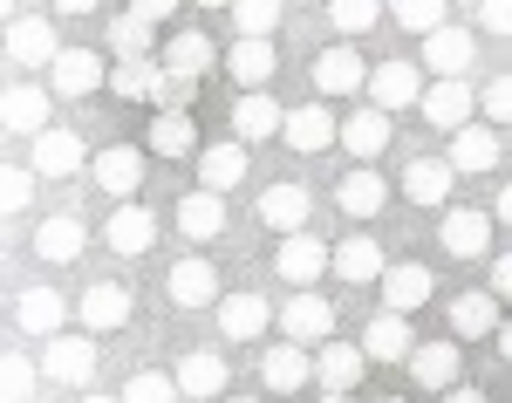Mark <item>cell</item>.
I'll use <instances>...</instances> for the list:
<instances>
[{"label":"cell","instance_id":"1","mask_svg":"<svg viewBox=\"0 0 512 403\" xmlns=\"http://www.w3.org/2000/svg\"><path fill=\"white\" fill-rule=\"evenodd\" d=\"M96 363H103L96 356V335H69L62 328L55 342H41V376L62 383V390H89L96 383Z\"/></svg>","mask_w":512,"mask_h":403},{"label":"cell","instance_id":"2","mask_svg":"<svg viewBox=\"0 0 512 403\" xmlns=\"http://www.w3.org/2000/svg\"><path fill=\"white\" fill-rule=\"evenodd\" d=\"M14 328H21V335H35V342H55V335L69 328V294H62V287H48V281L21 287V294H14Z\"/></svg>","mask_w":512,"mask_h":403},{"label":"cell","instance_id":"3","mask_svg":"<svg viewBox=\"0 0 512 403\" xmlns=\"http://www.w3.org/2000/svg\"><path fill=\"white\" fill-rule=\"evenodd\" d=\"M274 274L294 287V294H308V287H321V274H335V246H321L315 233H294V240H280Z\"/></svg>","mask_w":512,"mask_h":403},{"label":"cell","instance_id":"4","mask_svg":"<svg viewBox=\"0 0 512 403\" xmlns=\"http://www.w3.org/2000/svg\"><path fill=\"white\" fill-rule=\"evenodd\" d=\"M130 315H137V301H130V287L123 281H96L76 294V322L82 335H117V328H130Z\"/></svg>","mask_w":512,"mask_h":403},{"label":"cell","instance_id":"5","mask_svg":"<svg viewBox=\"0 0 512 403\" xmlns=\"http://www.w3.org/2000/svg\"><path fill=\"white\" fill-rule=\"evenodd\" d=\"M410 383L431 390V397L458 390V383H465V342H458V335H444V342H417V356H410Z\"/></svg>","mask_w":512,"mask_h":403},{"label":"cell","instance_id":"6","mask_svg":"<svg viewBox=\"0 0 512 403\" xmlns=\"http://www.w3.org/2000/svg\"><path fill=\"white\" fill-rule=\"evenodd\" d=\"M424 89H431V82H424V62H403V55H390V62H376V69H369V103H376V110H410V103H424Z\"/></svg>","mask_w":512,"mask_h":403},{"label":"cell","instance_id":"7","mask_svg":"<svg viewBox=\"0 0 512 403\" xmlns=\"http://www.w3.org/2000/svg\"><path fill=\"white\" fill-rule=\"evenodd\" d=\"M308 219H315V192H308V185L280 178V185L260 192V226H267V233L294 240V233H308Z\"/></svg>","mask_w":512,"mask_h":403},{"label":"cell","instance_id":"8","mask_svg":"<svg viewBox=\"0 0 512 403\" xmlns=\"http://www.w3.org/2000/svg\"><path fill=\"white\" fill-rule=\"evenodd\" d=\"M472 62H478V35L472 28H437V35H424V76L431 82H458V76H472Z\"/></svg>","mask_w":512,"mask_h":403},{"label":"cell","instance_id":"9","mask_svg":"<svg viewBox=\"0 0 512 403\" xmlns=\"http://www.w3.org/2000/svg\"><path fill=\"white\" fill-rule=\"evenodd\" d=\"M164 294H171L178 308H219V301H226V287H219V267H212L205 253H185V260H171V274H164Z\"/></svg>","mask_w":512,"mask_h":403},{"label":"cell","instance_id":"10","mask_svg":"<svg viewBox=\"0 0 512 403\" xmlns=\"http://www.w3.org/2000/svg\"><path fill=\"white\" fill-rule=\"evenodd\" d=\"M280 335H287V342H301V349L335 342V301H321L315 287H308V294H294V301H280Z\"/></svg>","mask_w":512,"mask_h":403},{"label":"cell","instance_id":"11","mask_svg":"<svg viewBox=\"0 0 512 403\" xmlns=\"http://www.w3.org/2000/svg\"><path fill=\"white\" fill-rule=\"evenodd\" d=\"M260 383L274 390V397H294V390H308L315 383V349H301V342H267L260 349Z\"/></svg>","mask_w":512,"mask_h":403},{"label":"cell","instance_id":"12","mask_svg":"<svg viewBox=\"0 0 512 403\" xmlns=\"http://www.w3.org/2000/svg\"><path fill=\"white\" fill-rule=\"evenodd\" d=\"M144 151L137 144H110V151H96L89 158V178H96V192H110L117 205H130V192H144Z\"/></svg>","mask_w":512,"mask_h":403},{"label":"cell","instance_id":"13","mask_svg":"<svg viewBox=\"0 0 512 403\" xmlns=\"http://www.w3.org/2000/svg\"><path fill=\"white\" fill-rule=\"evenodd\" d=\"M28 164H35V178H76V171H89V144H82V130L55 123L28 144Z\"/></svg>","mask_w":512,"mask_h":403},{"label":"cell","instance_id":"14","mask_svg":"<svg viewBox=\"0 0 512 403\" xmlns=\"http://www.w3.org/2000/svg\"><path fill=\"white\" fill-rule=\"evenodd\" d=\"M55 103H62V96H55L48 82H7V130L35 144L41 130H55Z\"/></svg>","mask_w":512,"mask_h":403},{"label":"cell","instance_id":"15","mask_svg":"<svg viewBox=\"0 0 512 403\" xmlns=\"http://www.w3.org/2000/svg\"><path fill=\"white\" fill-rule=\"evenodd\" d=\"M492 212H478V205H451L444 212V226H437V246L451 253V260H478V253H492Z\"/></svg>","mask_w":512,"mask_h":403},{"label":"cell","instance_id":"16","mask_svg":"<svg viewBox=\"0 0 512 403\" xmlns=\"http://www.w3.org/2000/svg\"><path fill=\"white\" fill-rule=\"evenodd\" d=\"M451 178H458V171H451V158H410L396 192L417 205V212H451Z\"/></svg>","mask_w":512,"mask_h":403},{"label":"cell","instance_id":"17","mask_svg":"<svg viewBox=\"0 0 512 403\" xmlns=\"http://www.w3.org/2000/svg\"><path fill=\"white\" fill-rule=\"evenodd\" d=\"M355 89H369V62L355 55V41H335V48H321L315 55V96H355Z\"/></svg>","mask_w":512,"mask_h":403},{"label":"cell","instance_id":"18","mask_svg":"<svg viewBox=\"0 0 512 403\" xmlns=\"http://www.w3.org/2000/svg\"><path fill=\"white\" fill-rule=\"evenodd\" d=\"M7 55H14V69H55V55H62V41H55V28L41 21V14H14L7 21Z\"/></svg>","mask_w":512,"mask_h":403},{"label":"cell","instance_id":"19","mask_svg":"<svg viewBox=\"0 0 512 403\" xmlns=\"http://www.w3.org/2000/svg\"><path fill=\"white\" fill-rule=\"evenodd\" d=\"M280 144L287 151H301V158H315V151H328V144H342V123H335V110L328 103H301V110H287V130H280Z\"/></svg>","mask_w":512,"mask_h":403},{"label":"cell","instance_id":"20","mask_svg":"<svg viewBox=\"0 0 512 403\" xmlns=\"http://www.w3.org/2000/svg\"><path fill=\"white\" fill-rule=\"evenodd\" d=\"M417 110H424V123H431V130H444V137H458V130L472 123V110H478V89H472L465 76H458V82H431Z\"/></svg>","mask_w":512,"mask_h":403},{"label":"cell","instance_id":"21","mask_svg":"<svg viewBox=\"0 0 512 403\" xmlns=\"http://www.w3.org/2000/svg\"><path fill=\"white\" fill-rule=\"evenodd\" d=\"M103 246H110V253H123V260H130V253H151V246H158V212H151V205H117V212H110V219H103Z\"/></svg>","mask_w":512,"mask_h":403},{"label":"cell","instance_id":"22","mask_svg":"<svg viewBox=\"0 0 512 403\" xmlns=\"http://www.w3.org/2000/svg\"><path fill=\"white\" fill-rule=\"evenodd\" d=\"M287 130V110H280L267 89H239V103H233V137L253 151V144H267V137H280Z\"/></svg>","mask_w":512,"mask_h":403},{"label":"cell","instance_id":"23","mask_svg":"<svg viewBox=\"0 0 512 403\" xmlns=\"http://www.w3.org/2000/svg\"><path fill=\"white\" fill-rule=\"evenodd\" d=\"M362 376H369L362 342H321V349H315V383L328 390V397H349Z\"/></svg>","mask_w":512,"mask_h":403},{"label":"cell","instance_id":"24","mask_svg":"<svg viewBox=\"0 0 512 403\" xmlns=\"http://www.w3.org/2000/svg\"><path fill=\"white\" fill-rule=\"evenodd\" d=\"M362 356H369V363H410V356H417L410 315H396V308L369 315V328H362Z\"/></svg>","mask_w":512,"mask_h":403},{"label":"cell","instance_id":"25","mask_svg":"<svg viewBox=\"0 0 512 403\" xmlns=\"http://www.w3.org/2000/svg\"><path fill=\"white\" fill-rule=\"evenodd\" d=\"M212 315H219V335H226V342H260V335L280 322V308H267L260 294H226Z\"/></svg>","mask_w":512,"mask_h":403},{"label":"cell","instance_id":"26","mask_svg":"<svg viewBox=\"0 0 512 403\" xmlns=\"http://www.w3.org/2000/svg\"><path fill=\"white\" fill-rule=\"evenodd\" d=\"M96 82H110V69H103L96 48H62L55 69H48V89H55V96H96Z\"/></svg>","mask_w":512,"mask_h":403},{"label":"cell","instance_id":"27","mask_svg":"<svg viewBox=\"0 0 512 403\" xmlns=\"http://www.w3.org/2000/svg\"><path fill=\"white\" fill-rule=\"evenodd\" d=\"M192 164H198V185H205V192H239V185H246V144H239V137L205 144Z\"/></svg>","mask_w":512,"mask_h":403},{"label":"cell","instance_id":"28","mask_svg":"<svg viewBox=\"0 0 512 403\" xmlns=\"http://www.w3.org/2000/svg\"><path fill=\"white\" fill-rule=\"evenodd\" d=\"M178 233H185L192 246L219 240V233H226V192H205V185H192V192L178 199Z\"/></svg>","mask_w":512,"mask_h":403},{"label":"cell","instance_id":"29","mask_svg":"<svg viewBox=\"0 0 512 403\" xmlns=\"http://www.w3.org/2000/svg\"><path fill=\"white\" fill-rule=\"evenodd\" d=\"M82 246H89V226H82L76 212H48L35 226V253L48 260V267H69V260H82Z\"/></svg>","mask_w":512,"mask_h":403},{"label":"cell","instance_id":"30","mask_svg":"<svg viewBox=\"0 0 512 403\" xmlns=\"http://www.w3.org/2000/svg\"><path fill=\"white\" fill-rule=\"evenodd\" d=\"M342 151H349L355 164H376L383 151H390V110H376V103H362L349 123H342Z\"/></svg>","mask_w":512,"mask_h":403},{"label":"cell","instance_id":"31","mask_svg":"<svg viewBox=\"0 0 512 403\" xmlns=\"http://www.w3.org/2000/svg\"><path fill=\"white\" fill-rule=\"evenodd\" d=\"M335 205H342L349 219H376V212L390 205V178H383L376 164H355L349 178L335 185Z\"/></svg>","mask_w":512,"mask_h":403},{"label":"cell","instance_id":"32","mask_svg":"<svg viewBox=\"0 0 512 403\" xmlns=\"http://www.w3.org/2000/svg\"><path fill=\"white\" fill-rule=\"evenodd\" d=\"M431 294H437V281L424 260H396L390 274H383V308H396V315H417Z\"/></svg>","mask_w":512,"mask_h":403},{"label":"cell","instance_id":"33","mask_svg":"<svg viewBox=\"0 0 512 403\" xmlns=\"http://www.w3.org/2000/svg\"><path fill=\"white\" fill-rule=\"evenodd\" d=\"M499 328H506V315H499V294H458V301H451V335H458V342H492V335H499Z\"/></svg>","mask_w":512,"mask_h":403},{"label":"cell","instance_id":"34","mask_svg":"<svg viewBox=\"0 0 512 403\" xmlns=\"http://www.w3.org/2000/svg\"><path fill=\"white\" fill-rule=\"evenodd\" d=\"M219 62V48H212V35L205 28H171V41H164V69L185 82H205V69Z\"/></svg>","mask_w":512,"mask_h":403},{"label":"cell","instance_id":"35","mask_svg":"<svg viewBox=\"0 0 512 403\" xmlns=\"http://www.w3.org/2000/svg\"><path fill=\"white\" fill-rule=\"evenodd\" d=\"M390 274V260H383V246L369 240V233H349V240H335V281L349 287H369Z\"/></svg>","mask_w":512,"mask_h":403},{"label":"cell","instance_id":"36","mask_svg":"<svg viewBox=\"0 0 512 403\" xmlns=\"http://www.w3.org/2000/svg\"><path fill=\"white\" fill-rule=\"evenodd\" d=\"M171 376H178V390H185V397H198V403H205V397H226V383H233L226 356H205V349H185Z\"/></svg>","mask_w":512,"mask_h":403},{"label":"cell","instance_id":"37","mask_svg":"<svg viewBox=\"0 0 512 403\" xmlns=\"http://www.w3.org/2000/svg\"><path fill=\"white\" fill-rule=\"evenodd\" d=\"M205 144H198V123H192V110H158L151 117V158H198Z\"/></svg>","mask_w":512,"mask_h":403},{"label":"cell","instance_id":"38","mask_svg":"<svg viewBox=\"0 0 512 403\" xmlns=\"http://www.w3.org/2000/svg\"><path fill=\"white\" fill-rule=\"evenodd\" d=\"M274 69H280V48H274V41H233V48H226V76H233L239 89H267Z\"/></svg>","mask_w":512,"mask_h":403},{"label":"cell","instance_id":"39","mask_svg":"<svg viewBox=\"0 0 512 403\" xmlns=\"http://www.w3.org/2000/svg\"><path fill=\"white\" fill-rule=\"evenodd\" d=\"M164 62H110V96L117 103H158V89H164Z\"/></svg>","mask_w":512,"mask_h":403},{"label":"cell","instance_id":"40","mask_svg":"<svg viewBox=\"0 0 512 403\" xmlns=\"http://www.w3.org/2000/svg\"><path fill=\"white\" fill-rule=\"evenodd\" d=\"M444 158H451V171H465V178H485V171L499 164V137H492V130H478V123H465V130L451 137V151H444Z\"/></svg>","mask_w":512,"mask_h":403},{"label":"cell","instance_id":"41","mask_svg":"<svg viewBox=\"0 0 512 403\" xmlns=\"http://www.w3.org/2000/svg\"><path fill=\"white\" fill-rule=\"evenodd\" d=\"M103 41H110V55H117V62H151V41H158V28H151L144 14H130V7H123L117 21L103 28Z\"/></svg>","mask_w":512,"mask_h":403},{"label":"cell","instance_id":"42","mask_svg":"<svg viewBox=\"0 0 512 403\" xmlns=\"http://www.w3.org/2000/svg\"><path fill=\"white\" fill-rule=\"evenodd\" d=\"M390 21L396 28H403V35H437V28H444V21H451V7H444V0H390Z\"/></svg>","mask_w":512,"mask_h":403},{"label":"cell","instance_id":"43","mask_svg":"<svg viewBox=\"0 0 512 403\" xmlns=\"http://www.w3.org/2000/svg\"><path fill=\"white\" fill-rule=\"evenodd\" d=\"M280 7H287V0H233V28H239V41H274Z\"/></svg>","mask_w":512,"mask_h":403},{"label":"cell","instance_id":"44","mask_svg":"<svg viewBox=\"0 0 512 403\" xmlns=\"http://www.w3.org/2000/svg\"><path fill=\"white\" fill-rule=\"evenodd\" d=\"M383 14H390V7H383V0H328V21H335V28H342V41L369 35V28H376V21H383Z\"/></svg>","mask_w":512,"mask_h":403},{"label":"cell","instance_id":"45","mask_svg":"<svg viewBox=\"0 0 512 403\" xmlns=\"http://www.w3.org/2000/svg\"><path fill=\"white\" fill-rule=\"evenodd\" d=\"M117 397L123 403H185V390H178V376H164V369H137Z\"/></svg>","mask_w":512,"mask_h":403},{"label":"cell","instance_id":"46","mask_svg":"<svg viewBox=\"0 0 512 403\" xmlns=\"http://www.w3.org/2000/svg\"><path fill=\"white\" fill-rule=\"evenodd\" d=\"M478 110H485V123H512V69L478 82Z\"/></svg>","mask_w":512,"mask_h":403},{"label":"cell","instance_id":"47","mask_svg":"<svg viewBox=\"0 0 512 403\" xmlns=\"http://www.w3.org/2000/svg\"><path fill=\"white\" fill-rule=\"evenodd\" d=\"M35 376H41V363H28V356H7V376H0L7 403H28V397H35Z\"/></svg>","mask_w":512,"mask_h":403},{"label":"cell","instance_id":"48","mask_svg":"<svg viewBox=\"0 0 512 403\" xmlns=\"http://www.w3.org/2000/svg\"><path fill=\"white\" fill-rule=\"evenodd\" d=\"M0 199H7V212H28L35 205V164H14L7 185H0Z\"/></svg>","mask_w":512,"mask_h":403},{"label":"cell","instance_id":"49","mask_svg":"<svg viewBox=\"0 0 512 403\" xmlns=\"http://www.w3.org/2000/svg\"><path fill=\"white\" fill-rule=\"evenodd\" d=\"M478 28L485 35H512V0H478Z\"/></svg>","mask_w":512,"mask_h":403},{"label":"cell","instance_id":"50","mask_svg":"<svg viewBox=\"0 0 512 403\" xmlns=\"http://www.w3.org/2000/svg\"><path fill=\"white\" fill-rule=\"evenodd\" d=\"M178 7H185V0H130V14H144L151 28H164V21H171Z\"/></svg>","mask_w":512,"mask_h":403},{"label":"cell","instance_id":"51","mask_svg":"<svg viewBox=\"0 0 512 403\" xmlns=\"http://www.w3.org/2000/svg\"><path fill=\"white\" fill-rule=\"evenodd\" d=\"M492 294H499V301H512V246L492 260Z\"/></svg>","mask_w":512,"mask_h":403},{"label":"cell","instance_id":"52","mask_svg":"<svg viewBox=\"0 0 512 403\" xmlns=\"http://www.w3.org/2000/svg\"><path fill=\"white\" fill-rule=\"evenodd\" d=\"M437 403H492V397H485L478 383H458V390H444V397H437Z\"/></svg>","mask_w":512,"mask_h":403},{"label":"cell","instance_id":"53","mask_svg":"<svg viewBox=\"0 0 512 403\" xmlns=\"http://www.w3.org/2000/svg\"><path fill=\"white\" fill-rule=\"evenodd\" d=\"M103 0H48V14H96Z\"/></svg>","mask_w":512,"mask_h":403},{"label":"cell","instance_id":"54","mask_svg":"<svg viewBox=\"0 0 512 403\" xmlns=\"http://www.w3.org/2000/svg\"><path fill=\"white\" fill-rule=\"evenodd\" d=\"M492 219H499V226H512V185H499V205H492Z\"/></svg>","mask_w":512,"mask_h":403},{"label":"cell","instance_id":"55","mask_svg":"<svg viewBox=\"0 0 512 403\" xmlns=\"http://www.w3.org/2000/svg\"><path fill=\"white\" fill-rule=\"evenodd\" d=\"M492 342H499V356H506V363H512V315H506V328H499Z\"/></svg>","mask_w":512,"mask_h":403},{"label":"cell","instance_id":"56","mask_svg":"<svg viewBox=\"0 0 512 403\" xmlns=\"http://www.w3.org/2000/svg\"><path fill=\"white\" fill-rule=\"evenodd\" d=\"M192 7H205V14H212V7H226V14H233V0H192Z\"/></svg>","mask_w":512,"mask_h":403},{"label":"cell","instance_id":"57","mask_svg":"<svg viewBox=\"0 0 512 403\" xmlns=\"http://www.w3.org/2000/svg\"><path fill=\"white\" fill-rule=\"evenodd\" d=\"M76 403H123V397H103V390H96V397H76Z\"/></svg>","mask_w":512,"mask_h":403},{"label":"cell","instance_id":"58","mask_svg":"<svg viewBox=\"0 0 512 403\" xmlns=\"http://www.w3.org/2000/svg\"><path fill=\"white\" fill-rule=\"evenodd\" d=\"M321 403H349V397H328V390H321Z\"/></svg>","mask_w":512,"mask_h":403},{"label":"cell","instance_id":"59","mask_svg":"<svg viewBox=\"0 0 512 403\" xmlns=\"http://www.w3.org/2000/svg\"><path fill=\"white\" fill-rule=\"evenodd\" d=\"M376 403H410V397H376Z\"/></svg>","mask_w":512,"mask_h":403},{"label":"cell","instance_id":"60","mask_svg":"<svg viewBox=\"0 0 512 403\" xmlns=\"http://www.w3.org/2000/svg\"><path fill=\"white\" fill-rule=\"evenodd\" d=\"M226 403H260V397H226Z\"/></svg>","mask_w":512,"mask_h":403},{"label":"cell","instance_id":"61","mask_svg":"<svg viewBox=\"0 0 512 403\" xmlns=\"http://www.w3.org/2000/svg\"><path fill=\"white\" fill-rule=\"evenodd\" d=\"M301 7H315V0H301ZM321 7H328V0H321Z\"/></svg>","mask_w":512,"mask_h":403}]
</instances>
